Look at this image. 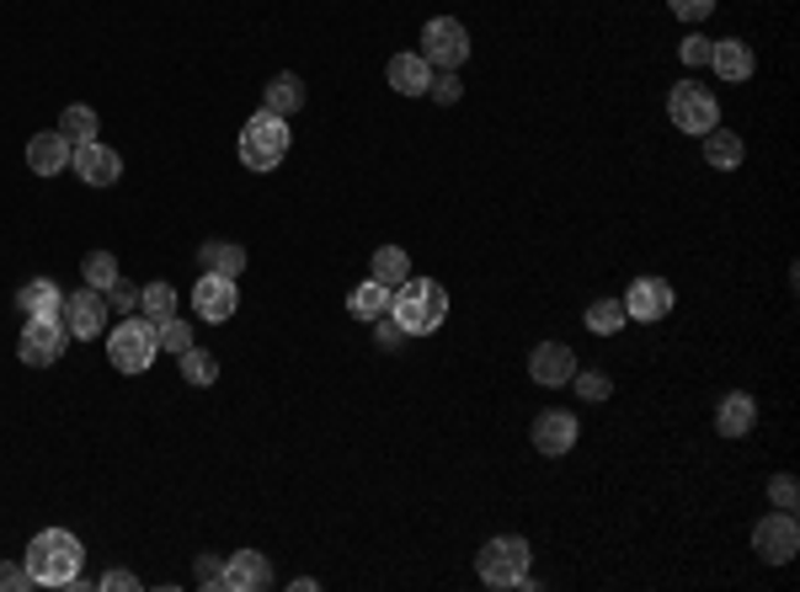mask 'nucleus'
Listing matches in <instances>:
<instances>
[{
	"instance_id": "nucleus-39",
	"label": "nucleus",
	"mask_w": 800,
	"mask_h": 592,
	"mask_svg": "<svg viewBox=\"0 0 800 592\" xmlns=\"http://www.w3.org/2000/svg\"><path fill=\"white\" fill-rule=\"evenodd\" d=\"M667 11H672L678 22H704V17L716 11V0H667Z\"/></svg>"
},
{
	"instance_id": "nucleus-29",
	"label": "nucleus",
	"mask_w": 800,
	"mask_h": 592,
	"mask_svg": "<svg viewBox=\"0 0 800 592\" xmlns=\"http://www.w3.org/2000/svg\"><path fill=\"white\" fill-rule=\"evenodd\" d=\"M213 379H219V358L203 348H187L182 352V384H192V390H209Z\"/></svg>"
},
{
	"instance_id": "nucleus-24",
	"label": "nucleus",
	"mask_w": 800,
	"mask_h": 592,
	"mask_svg": "<svg viewBox=\"0 0 800 592\" xmlns=\"http://www.w3.org/2000/svg\"><path fill=\"white\" fill-rule=\"evenodd\" d=\"M369 278L373 283H384V289H400L406 278H411V257L400 251V245H379L369 262Z\"/></svg>"
},
{
	"instance_id": "nucleus-12",
	"label": "nucleus",
	"mask_w": 800,
	"mask_h": 592,
	"mask_svg": "<svg viewBox=\"0 0 800 592\" xmlns=\"http://www.w3.org/2000/svg\"><path fill=\"white\" fill-rule=\"evenodd\" d=\"M192 310L203 315V321H230L240 310V289H236V278H219V272H203L198 278V289H192Z\"/></svg>"
},
{
	"instance_id": "nucleus-3",
	"label": "nucleus",
	"mask_w": 800,
	"mask_h": 592,
	"mask_svg": "<svg viewBox=\"0 0 800 592\" xmlns=\"http://www.w3.org/2000/svg\"><path fill=\"white\" fill-rule=\"evenodd\" d=\"M289 118H278V112H251L246 118V129H240V165L246 171H278L283 155H289Z\"/></svg>"
},
{
	"instance_id": "nucleus-13",
	"label": "nucleus",
	"mask_w": 800,
	"mask_h": 592,
	"mask_svg": "<svg viewBox=\"0 0 800 592\" xmlns=\"http://www.w3.org/2000/svg\"><path fill=\"white\" fill-rule=\"evenodd\" d=\"M64 325H70V337H80V342H91V337H102L107 331V294H97V289H80V294H64Z\"/></svg>"
},
{
	"instance_id": "nucleus-8",
	"label": "nucleus",
	"mask_w": 800,
	"mask_h": 592,
	"mask_svg": "<svg viewBox=\"0 0 800 592\" xmlns=\"http://www.w3.org/2000/svg\"><path fill=\"white\" fill-rule=\"evenodd\" d=\"M422 59L438 70H459L470 59V28L459 17H432L422 28Z\"/></svg>"
},
{
	"instance_id": "nucleus-4",
	"label": "nucleus",
	"mask_w": 800,
	"mask_h": 592,
	"mask_svg": "<svg viewBox=\"0 0 800 592\" xmlns=\"http://www.w3.org/2000/svg\"><path fill=\"white\" fill-rule=\"evenodd\" d=\"M529 561H533V550H529V539L523 534H502V539H486L480 544V555H476V571H480V582L486 588H518L523 576H529Z\"/></svg>"
},
{
	"instance_id": "nucleus-10",
	"label": "nucleus",
	"mask_w": 800,
	"mask_h": 592,
	"mask_svg": "<svg viewBox=\"0 0 800 592\" xmlns=\"http://www.w3.org/2000/svg\"><path fill=\"white\" fill-rule=\"evenodd\" d=\"M624 315L630 321H667L672 315V304H678V294H672V283L667 278H636L630 289H624Z\"/></svg>"
},
{
	"instance_id": "nucleus-17",
	"label": "nucleus",
	"mask_w": 800,
	"mask_h": 592,
	"mask_svg": "<svg viewBox=\"0 0 800 592\" xmlns=\"http://www.w3.org/2000/svg\"><path fill=\"white\" fill-rule=\"evenodd\" d=\"M70 155H76V144L59 134V129L27 139V165H32L38 177H59V171H70Z\"/></svg>"
},
{
	"instance_id": "nucleus-32",
	"label": "nucleus",
	"mask_w": 800,
	"mask_h": 592,
	"mask_svg": "<svg viewBox=\"0 0 800 592\" xmlns=\"http://www.w3.org/2000/svg\"><path fill=\"white\" fill-rule=\"evenodd\" d=\"M156 342H160V352H177V358H182V352L192 348V325H187L182 315H166V321H156Z\"/></svg>"
},
{
	"instance_id": "nucleus-6",
	"label": "nucleus",
	"mask_w": 800,
	"mask_h": 592,
	"mask_svg": "<svg viewBox=\"0 0 800 592\" xmlns=\"http://www.w3.org/2000/svg\"><path fill=\"white\" fill-rule=\"evenodd\" d=\"M64 348H70V325H64V315H27L22 342H17V358H22L27 369H49V363H59Z\"/></svg>"
},
{
	"instance_id": "nucleus-21",
	"label": "nucleus",
	"mask_w": 800,
	"mask_h": 592,
	"mask_svg": "<svg viewBox=\"0 0 800 592\" xmlns=\"http://www.w3.org/2000/svg\"><path fill=\"white\" fill-rule=\"evenodd\" d=\"M198 262H203V272L240 278V272H246V245H236V241H203V245H198Z\"/></svg>"
},
{
	"instance_id": "nucleus-20",
	"label": "nucleus",
	"mask_w": 800,
	"mask_h": 592,
	"mask_svg": "<svg viewBox=\"0 0 800 592\" xmlns=\"http://www.w3.org/2000/svg\"><path fill=\"white\" fill-rule=\"evenodd\" d=\"M390 86H396L400 97H427V86H432V64L422 54H396L390 59Z\"/></svg>"
},
{
	"instance_id": "nucleus-25",
	"label": "nucleus",
	"mask_w": 800,
	"mask_h": 592,
	"mask_svg": "<svg viewBox=\"0 0 800 592\" xmlns=\"http://www.w3.org/2000/svg\"><path fill=\"white\" fill-rule=\"evenodd\" d=\"M390 294H396V289H384V283H358V289H352V294H347V315H358V321H379V315H384V310H390Z\"/></svg>"
},
{
	"instance_id": "nucleus-18",
	"label": "nucleus",
	"mask_w": 800,
	"mask_h": 592,
	"mask_svg": "<svg viewBox=\"0 0 800 592\" xmlns=\"http://www.w3.org/2000/svg\"><path fill=\"white\" fill-rule=\"evenodd\" d=\"M710 64L720 70V81H747L752 70H758V59H752V49H747L742 38H716V49H710Z\"/></svg>"
},
{
	"instance_id": "nucleus-34",
	"label": "nucleus",
	"mask_w": 800,
	"mask_h": 592,
	"mask_svg": "<svg viewBox=\"0 0 800 592\" xmlns=\"http://www.w3.org/2000/svg\"><path fill=\"white\" fill-rule=\"evenodd\" d=\"M427 97H432L438 108H453V102L464 97V81H459V70H438V76H432V86H427Z\"/></svg>"
},
{
	"instance_id": "nucleus-31",
	"label": "nucleus",
	"mask_w": 800,
	"mask_h": 592,
	"mask_svg": "<svg viewBox=\"0 0 800 592\" xmlns=\"http://www.w3.org/2000/svg\"><path fill=\"white\" fill-rule=\"evenodd\" d=\"M80 278H86V289L107 294V283L118 278V257H112V251H91V257L80 262Z\"/></svg>"
},
{
	"instance_id": "nucleus-11",
	"label": "nucleus",
	"mask_w": 800,
	"mask_h": 592,
	"mask_svg": "<svg viewBox=\"0 0 800 592\" xmlns=\"http://www.w3.org/2000/svg\"><path fill=\"white\" fill-rule=\"evenodd\" d=\"M70 171H76L86 188H112V182L123 177V155L97 144V139H86V144H76V155H70Z\"/></svg>"
},
{
	"instance_id": "nucleus-23",
	"label": "nucleus",
	"mask_w": 800,
	"mask_h": 592,
	"mask_svg": "<svg viewBox=\"0 0 800 592\" xmlns=\"http://www.w3.org/2000/svg\"><path fill=\"white\" fill-rule=\"evenodd\" d=\"M267 112H278V118H293V112L304 108V81H299V76H289V70H283V76H272V81H267V102H262Z\"/></svg>"
},
{
	"instance_id": "nucleus-2",
	"label": "nucleus",
	"mask_w": 800,
	"mask_h": 592,
	"mask_svg": "<svg viewBox=\"0 0 800 592\" xmlns=\"http://www.w3.org/2000/svg\"><path fill=\"white\" fill-rule=\"evenodd\" d=\"M390 315L406 325V337H432L449 321V289L438 278H406L390 294Z\"/></svg>"
},
{
	"instance_id": "nucleus-30",
	"label": "nucleus",
	"mask_w": 800,
	"mask_h": 592,
	"mask_svg": "<svg viewBox=\"0 0 800 592\" xmlns=\"http://www.w3.org/2000/svg\"><path fill=\"white\" fill-rule=\"evenodd\" d=\"M139 310H144V321H166V315H177V289L160 278V283H144L139 289Z\"/></svg>"
},
{
	"instance_id": "nucleus-40",
	"label": "nucleus",
	"mask_w": 800,
	"mask_h": 592,
	"mask_svg": "<svg viewBox=\"0 0 800 592\" xmlns=\"http://www.w3.org/2000/svg\"><path fill=\"white\" fill-rule=\"evenodd\" d=\"M192 576H198V588H224V561L219 555H198Z\"/></svg>"
},
{
	"instance_id": "nucleus-38",
	"label": "nucleus",
	"mask_w": 800,
	"mask_h": 592,
	"mask_svg": "<svg viewBox=\"0 0 800 592\" xmlns=\"http://www.w3.org/2000/svg\"><path fill=\"white\" fill-rule=\"evenodd\" d=\"M710 49H716V38H704V32H689V38L678 43L683 64H710Z\"/></svg>"
},
{
	"instance_id": "nucleus-28",
	"label": "nucleus",
	"mask_w": 800,
	"mask_h": 592,
	"mask_svg": "<svg viewBox=\"0 0 800 592\" xmlns=\"http://www.w3.org/2000/svg\"><path fill=\"white\" fill-rule=\"evenodd\" d=\"M624 321H630V315H624L619 299H592V304H587V331H598V337H619Z\"/></svg>"
},
{
	"instance_id": "nucleus-36",
	"label": "nucleus",
	"mask_w": 800,
	"mask_h": 592,
	"mask_svg": "<svg viewBox=\"0 0 800 592\" xmlns=\"http://www.w3.org/2000/svg\"><path fill=\"white\" fill-rule=\"evenodd\" d=\"M571 390L582 395V401H609V374H598V369H587V374H571Z\"/></svg>"
},
{
	"instance_id": "nucleus-1",
	"label": "nucleus",
	"mask_w": 800,
	"mask_h": 592,
	"mask_svg": "<svg viewBox=\"0 0 800 592\" xmlns=\"http://www.w3.org/2000/svg\"><path fill=\"white\" fill-rule=\"evenodd\" d=\"M27 576L32 588H80V565H86V544L70 529H43L27 544Z\"/></svg>"
},
{
	"instance_id": "nucleus-16",
	"label": "nucleus",
	"mask_w": 800,
	"mask_h": 592,
	"mask_svg": "<svg viewBox=\"0 0 800 592\" xmlns=\"http://www.w3.org/2000/svg\"><path fill=\"white\" fill-rule=\"evenodd\" d=\"M272 588V565L262 550H236L224 555V592H262Z\"/></svg>"
},
{
	"instance_id": "nucleus-41",
	"label": "nucleus",
	"mask_w": 800,
	"mask_h": 592,
	"mask_svg": "<svg viewBox=\"0 0 800 592\" xmlns=\"http://www.w3.org/2000/svg\"><path fill=\"white\" fill-rule=\"evenodd\" d=\"M32 588V576H27L22 561H0V592H27Z\"/></svg>"
},
{
	"instance_id": "nucleus-35",
	"label": "nucleus",
	"mask_w": 800,
	"mask_h": 592,
	"mask_svg": "<svg viewBox=\"0 0 800 592\" xmlns=\"http://www.w3.org/2000/svg\"><path fill=\"white\" fill-rule=\"evenodd\" d=\"M769 502L779 512H796L800 508V481H796V475H773V481H769Z\"/></svg>"
},
{
	"instance_id": "nucleus-37",
	"label": "nucleus",
	"mask_w": 800,
	"mask_h": 592,
	"mask_svg": "<svg viewBox=\"0 0 800 592\" xmlns=\"http://www.w3.org/2000/svg\"><path fill=\"white\" fill-rule=\"evenodd\" d=\"M373 342H379V348H384V352H400V348H406V325H400L396 315L384 310V315L373 321Z\"/></svg>"
},
{
	"instance_id": "nucleus-42",
	"label": "nucleus",
	"mask_w": 800,
	"mask_h": 592,
	"mask_svg": "<svg viewBox=\"0 0 800 592\" xmlns=\"http://www.w3.org/2000/svg\"><path fill=\"white\" fill-rule=\"evenodd\" d=\"M102 588H107V592H123V588L133 592V588H139V576H133V571H107Z\"/></svg>"
},
{
	"instance_id": "nucleus-5",
	"label": "nucleus",
	"mask_w": 800,
	"mask_h": 592,
	"mask_svg": "<svg viewBox=\"0 0 800 592\" xmlns=\"http://www.w3.org/2000/svg\"><path fill=\"white\" fill-rule=\"evenodd\" d=\"M156 321H139V315H123V321L107 331V358H112V369L118 374H144L150 363H156Z\"/></svg>"
},
{
	"instance_id": "nucleus-14",
	"label": "nucleus",
	"mask_w": 800,
	"mask_h": 592,
	"mask_svg": "<svg viewBox=\"0 0 800 592\" xmlns=\"http://www.w3.org/2000/svg\"><path fill=\"white\" fill-rule=\"evenodd\" d=\"M577 374V352L566 348V342H539L529 358V379L533 384H544V390H560V384H571Z\"/></svg>"
},
{
	"instance_id": "nucleus-27",
	"label": "nucleus",
	"mask_w": 800,
	"mask_h": 592,
	"mask_svg": "<svg viewBox=\"0 0 800 592\" xmlns=\"http://www.w3.org/2000/svg\"><path fill=\"white\" fill-rule=\"evenodd\" d=\"M97 129H102V118H97V108H86V102H76V108L59 112V134L70 139V144H86V139H97Z\"/></svg>"
},
{
	"instance_id": "nucleus-7",
	"label": "nucleus",
	"mask_w": 800,
	"mask_h": 592,
	"mask_svg": "<svg viewBox=\"0 0 800 592\" xmlns=\"http://www.w3.org/2000/svg\"><path fill=\"white\" fill-rule=\"evenodd\" d=\"M667 118H672V129H683V134H710V129H720V102L716 91H704V86H672V97H667Z\"/></svg>"
},
{
	"instance_id": "nucleus-15",
	"label": "nucleus",
	"mask_w": 800,
	"mask_h": 592,
	"mask_svg": "<svg viewBox=\"0 0 800 592\" xmlns=\"http://www.w3.org/2000/svg\"><path fill=\"white\" fill-rule=\"evenodd\" d=\"M533 449L544 459H560L577 449V417L571 411H539L533 417Z\"/></svg>"
},
{
	"instance_id": "nucleus-9",
	"label": "nucleus",
	"mask_w": 800,
	"mask_h": 592,
	"mask_svg": "<svg viewBox=\"0 0 800 592\" xmlns=\"http://www.w3.org/2000/svg\"><path fill=\"white\" fill-rule=\"evenodd\" d=\"M752 550H758V561L769 565H784L800 555V523L796 512H769L758 529H752Z\"/></svg>"
},
{
	"instance_id": "nucleus-26",
	"label": "nucleus",
	"mask_w": 800,
	"mask_h": 592,
	"mask_svg": "<svg viewBox=\"0 0 800 592\" xmlns=\"http://www.w3.org/2000/svg\"><path fill=\"white\" fill-rule=\"evenodd\" d=\"M742 155H747V144L731 134V129H710V134H704V161L716 165V171H737Z\"/></svg>"
},
{
	"instance_id": "nucleus-33",
	"label": "nucleus",
	"mask_w": 800,
	"mask_h": 592,
	"mask_svg": "<svg viewBox=\"0 0 800 592\" xmlns=\"http://www.w3.org/2000/svg\"><path fill=\"white\" fill-rule=\"evenodd\" d=\"M107 310H118V315H133L139 310V283H129L123 272L107 283Z\"/></svg>"
},
{
	"instance_id": "nucleus-22",
	"label": "nucleus",
	"mask_w": 800,
	"mask_h": 592,
	"mask_svg": "<svg viewBox=\"0 0 800 592\" xmlns=\"http://www.w3.org/2000/svg\"><path fill=\"white\" fill-rule=\"evenodd\" d=\"M17 304H22V315H59L64 310V289L53 278H32V283H22Z\"/></svg>"
},
{
	"instance_id": "nucleus-19",
	"label": "nucleus",
	"mask_w": 800,
	"mask_h": 592,
	"mask_svg": "<svg viewBox=\"0 0 800 592\" xmlns=\"http://www.w3.org/2000/svg\"><path fill=\"white\" fill-rule=\"evenodd\" d=\"M716 428H720V438H747V432L758 428V401L752 395H726V401L716 405Z\"/></svg>"
}]
</instances>
